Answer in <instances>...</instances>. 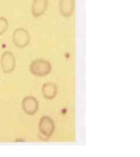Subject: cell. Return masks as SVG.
<instances>
[{"label":"cell","mask_w":140,"mask_h":157,"mask_svg":"<svg viewBox=\"0 0 140 157\" xmlns=\"http://www.w3.org/2000/svg\"><path fill=\"white\" fill-rule=\"evenodd\" d=\"M31 73L34 76L42 77L49 75L51 70L50 63L43 59H34L29 66Z\"/></svg>","instance_id":"cell-1"},{"label":"cell","mask_w":140,"mask_h":157,"mask_svg":"<svg viewBox=\"0 0 140 157\" xmlns=\"http://www.w3.org/2000/svg\"><path fill=\"white\" fill-rule=\"evenodd\" d=\"M12 41L18 48L26 47L30 42V36L27 30L22 28L17 29L12 35Z\"/></svg>","instance_id":"cell-2"},{"label":"cell","mask_w":140,"mask_h":157,"mask_svg":"<svg viewBox=\"0 0 140 157\" xmlns=\"http://www.w3.org/2000/svg\"><path fill=\"white\" fill-rule=\"evenodd\" d=\"M39 129L40 135H42L45 139H48L51 137L55 130L54 123L51 118L44 116L40 118L39 123Z\"/></svg>","instance_id":"cell-3"},{"label":"cell","mask_w":140,"mask_h":157,"mask_svg":"<svg viewBox=\"0 0 140 157\" xmlns=\"http://www.w3.org/2000/svg\"><path fill=\"white\" fill-rule=\"evenodd\" d=\"M1 65L4 73L12 72L15 67V58L11 52L9 51H5L1 56Z\"/></svg>","instance_id":"cell-4"},{"label":"cell","mask_w":140,"mask_h":157,"mask_svg":"<svg viewBox=\"0 0 140 157\" xmlns=\"http://www.w3.org/2000/svg\"><path fill=\"white\" fill-rule=\"evenodd\" d=\"M22 107L26 114L34 115L39 109V102L34 97L27 96L22 100Z\"/></svg>","instance_id":"cell-5"},{"label":"cell","mask_w":140,"mask_h":157,"mask_svg":"<svg viewBox=\"0 0 140 157\" xmlns=\"http://www.w3.org/2000/svg\"><path fill=\"white\" fill-rule=\"evenodd\" d=\"M48 4V0H34L31 6L32 15L36 17L43 15L47 9Z\"/></svg>","instance_id":"cell-6"},{"label":"cell","mask_w":140,"mask_h":157,"mask_svg":"<svg viewBox=\"0 0 140 157\" xmlns=\"http://www.w3.org/2000/svg\"><path fill=\"white\" fill-rule=\"evenodd\" d=\"M75 8V0H60L59 11L62 17H71Z\"/></svg>","instance_id":"cell-7"},{"label":"cell","mask_w":140,"mask_h":157,"mask_svg":"<svg viewBox=\"0 0 140 157\" xmlns=\"http://www.w3.org/2000/svg\"><path fill=\"white\" fill-rule=\"evenodd\" d=\"M42 92L47 99H53L57 94V86L52 83H46L43 85Z\"/></svg>","instance_id":"cell-8"},{"label":"cell","mask_w":140,"mask_h":157,"mask_svg":"<svg viewBox=\"0 0 140 157\" xmlns=\"http://www.w3.org/2000/svg\"><path fill=\"white\" fill-rule=\"evenodd\" d=\"M8 28V22L4 17H0V35H2L6 31Z\"/></svg>","instance_id":"cell-9"}]
</instances>
